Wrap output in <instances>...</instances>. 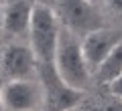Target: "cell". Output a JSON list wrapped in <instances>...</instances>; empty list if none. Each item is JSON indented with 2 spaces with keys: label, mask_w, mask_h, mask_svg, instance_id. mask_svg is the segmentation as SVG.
Masks as SVG:
<instances>
[{
  "label": "cell",
  "mask_w": 122,
  "mask_h": 111,
  "mask_svg": "<svg viewBox=\"0 0 122 111\" xmlns=\"http://www.w3.org/2000/svg\"><path fill=\"white\" fill-rule=\"evenodd\" d=\"M61 28L63 26H61L59 16L53 10V6L47 4L33 6V16H30L29 26V47L39 67H53Z\"/></svg>",
  "instance_id": "1"
},
{
  "label": "cell",
  "mask_w": 122,
  "mask_h": 111,
  "mask_svg": "<svg viewBox=\"0 0 122 111\" xmlns=\"http://www.w3.org/2000/svg\"><path fill=\"white\" fill-rule=\"evenodd\" d=\"M53 67L61 81L75 91H83L90 83L92 71L81 53V40H77V34L67 30L65 26L61 28L59 34V44H57Z\"/></svg>",
  "instance_id": "2"
},
{
  "label": "cell",
  "mask_w": 122,
  "mask_h": 111,
  "mask_svg": "<svg viewBox=\"0 0 122 111\" xmlns=\"http://www.w3.org/2000/svg\"><path fill=\"white\" fill-rule=\"evenodd\" d=\"M2 111L43 109V85L37 79H10L0 87Z\"/></svg>",
  "instance_id": "3"
},
{
  "label": "cell",
  "mask_w": 122,
  "mask_h": 111,
  "mask_svg": "<svg viewBox=\"0 0 122 111\" xmlns=\"http://www.w3.org/2000/svg\"><path fill=\"white\" fill-rule=\"evenodd\" d=\"M53 10L59 16L61 26H65L73 34L86 36L87 32L102 26V18L92 0H55Z\"/></svg>",
  "instance_id": "4"
},
{
  "label": "cell",
  "mask_w": 122,
  "mask_h": 111,
  "mask_svg": "<svg viewBox=\"0 0 122 111\" xmlns=\"http://www.w3.org/2000/svg\"><path fill=\"white\" fill-rule=\"evenodd\" d=\"M39 81L43 85V111H71L77 107L81 91L65 85L55 67H39Z\"/></svg>",
  "instance_id": "5"
},
{
  "label": "cell",
  "mask_w": 122,
  "mask_h": 111,
  "mask_svg": "<svg viewBox=\"0 0 122 111\" xmlns=\"http://www.w3.org/2000/svg\"><path fill=\"white\" fill-rule=\"evenodd\" d=\"M0 73L6 79H35L39 73V63L30 47L25 44H8L0 53Z\"/></svg>",
  "instance_id": "6"
},
{
  "label": "cell",
  "mask_w": 122,
  "mask_h": 111,
  "mask_svg": "<svg viewBox=\"0 0 122 111\" xmlns=\"http://www.w3.org/2000/svg\"><path fill=\"white\" fill-rule=\"evenodd\" d=\"M120 40H122V32H118L114 28H106V26H100V28L87 32L81 39V53L86 57L90 71H96L102 65V61L108 57V53Z\"/></svg>",
  "instance_id": "7"
},
{
  "label": "cell",
  "mask_w": 122,
  "mask_h": 111,
  "mask_svg": "<svg viewBox=\"0 0 122 111\" xmlns=\"http://www.w3.org/2000/svg\"><path fill=\"white\" fill-rule=\"evenodd\" d=\"M33 6H35V2H30V0H8L4 4L2 28L8 34H12V36L29 34Z\"/></svg>",
  "instance_id": "8"
},
{
  "label": "cell",
  "mask_w": 122,
  "mask_h": 111,
  "mask_svg": "<svg viewBox=\"0 0 122 111\" xmlns=\"http://www.w3.org/2000/svg\"><path fill=\"white\" fill-rule=\"evenodd\" d=\"M94 73L98 75V79H100L104 85H110V83L122 73V40L108 53V57L102 61V65Z\"/></svg>",
  "instance_id": "9"
},
{
  "label": "cell",
  "mask_w": 122,
  "mask_h": 111,
  "mask_svg": "<svg viewBox=\"0 0 122 111\" xmlns=\"http://www.w3.org/2000/svg\"><path fill=\"white\" fill-rule=\"evenodd\" d=\"M108 89L112 91V95H114V97L122 99V73H120V75H118V77H116V79H114V81L108 85Z\"/></svg>",
  "instance_id": "10"
},
{
  "label": "cell",
  "mask_w": 122,
  "mask_h": 111,
  "mask_svg": "<svg viewBox=\"0 0 122 111\" xmlns=\"http://www.w3.org/2000/svg\"><path fill=\"white\" fill-rule=\"evenodd\" d=\"M106 4L110 6V10L116 14H120L122 16V0H106Z\"/></svg>",
  "instance_id": "11"
},
{
  "label": "cell",
  "mask_w": 122,
  "mask_h": 111,
  "mask_svg": "<svg viewBox=\"0 0 122 111\" xmlns=\"http://www.w3.org/2000/svg\"><path fill=\"white\" fill-rule=\"evenodd\" d=\"M55 0H35V4H47V6H53Z\"/></svg>",
  "instance_id": "12"
},
{
  "label": "cell",
  "mask_w": 122,
  "mask_h": 111,
  "mask_svg": "<svg viewBox=\"0 0 122 111\" xmlns=\"http://www.w3.org/2000/svg\"><path fill=\"white\" fill-rule=\"evenodd\" d=\"M2 18H4V4L0 2V28H2Z\"/></svg>",
  "instance_id": "13"
},
{
  "label": "cell",
  "mask_w": 122,
  "mask_h": 111,
  "mask_svg": "<svg viewBox=\"0 0 122 111\" xmlns=\"http://www.w3.org/2000/svg\"><path fill=\"white\" fill-rule=\"evenodd\" d=\"M0 2H2V4H6V2H8V0H0Z\"/></svg>",
  "instance_id": "14"
},
{
  "label": "cell",
  "mask_w": 122,
  "mask_h": 111,
  "mask_svg": "<svg viewBox=\"0 0 122 111\" xmlns=\"http://www.w3.org/2000/svg\"><path fill=\"white\" fill-rule=\"evenodd\" d=\"M71 111H77V107H75V109H71Z\"/></svg>",
  "instance_id": "15"
},
{
  "label": "cell",
  "mask_w": 122,
  "mask_h": 111,
  "mask_svg": "<svg viewBox=\"0 0 122 111\" xmlns=\"http://www.w3.org/2000/svg\"><path fill=\"white\" fill-rule=\"evenodd\" d=\"M35 111H43V109H35Z\"/></svg>",
  "instance_id": "16"
},
{
  "label": "cell",
  "mask_w": 122,
  "mask_h": 111,
  "mask_svg": "<svg viewBox=\"0 0 122 111\" xmlns=\"http://www.w3.org/2000/svg\"><path fill=\"white\" fill-rule=\"evenodd\" d=\"M92 2H94V0H92Z\"/></svg>",
  "instance_id": "17"
}]
</instances>
